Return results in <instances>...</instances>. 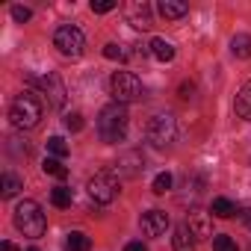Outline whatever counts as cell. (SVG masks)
Listing matches in <instances>:
<instances>
[{
	"label": "cell",
	"instance_id": "ba28073f",
	"mask_svg": "<svg viewBox=\"0 0 251 251\" xmlns=\"http://www.w3.org/2000/svg\"><path fill=\"white\" fill-rule=\"evenodd\" d=\"M36 86L42 89V95L48 98V103H50V106H56V109H62V106H65L68 92H65V83H62V77H59L56 71L42 74V77L36 80Z\"/></svg>",
	"mask_w": 251,
	"mask_h": 251
},
{
	"label": "cell",
	"instance_id": "52a82bcc",
	"mask_svg": "<svg viewBox=\"0 0 251 251\" xmlns=\"http://www.w3.org/2000/svg\"><path fill=\"white\" fill-rule=\"evenodd\" d=\"M53 48H56L65 59H77V56H83V50H86V36H83V30L74 27V24H62V27L53 33Z\"/></svg>",
	"mask_w": 251,
	"mask_h": 251
},
{
	"label": "cell",
	"instance_id": "d4e9b609",
	"mask_svg": "<svg viewBox=\"0 0 251 251\" xmlns=\"http://www.w3.org/2000/svg\"><path fill=\"white\" fill-rule=\"evenodd\" d=\"M213 251H239V248H236V242L227 233H216L213 236Z\"/></svg>",
	"mask_w": 251,
	"mask_h": 251
},
{
	"label": "cell",
	"instance_id": "5b68a950",
	"mask_svg": "<svg viewBox=\"0 0 251 251\" xmlns=\"http://www.w3.org/2000/svg\"><path fill=\"white\" fill-rule=\"evenodd\" d=\"M145 139L154 145V148H169L175 139H177V121H175V115L172 112H157V115H151V121H148V127H145Z\"/></svg>",
	"mask_w": 251,
	"mask_h": 251
},
{
	"label": "cell",
	"instance_id": "83f0119b",
	"mask_svg": "<svg viewBox=\"0 0 251 251\" xmlns=\"http://www.w3.org/2000/svg\"><path fill=\"white\" fill-rule=\"evenodd\" d=\"M112 9H115V0H92V12H98V15H106Z\"/></svg>",
	"mask_w": 251,
	"mask_h": 251
},
{
	"label": "cell",
	"instance_id": "d6a6232c",
	"mask_svg": "<svg viewBox=\"0 0 251 251\" xmlns=\"http://www.w3.org/2000/svg\"><path fill=\"white\" fill-rule=\"evenodd\" d=\"M0 251H15V245L12 242H0Z\"/></svg>",
	"mask_w": 251,
	"mask_h": 251
},
{
	"label": "cell",
	"instance_id": "cb8c5ba5",
	"mask_svg": "<svg viewBox=\"0 0 251 251\" xmlns=\"http://www.w3.org/2000/svg\"><path fill=\"white\" fill-rule=\"evenodd\" d=\"M151 189H154L157 195H166V192L172 189V175H169V172H160V175L154 177V183H151Z\"/></svg>",
	"mask_w": 251,
	"mask_h": 251
},
{
	"label": "cell",
	"instance_id": "8992f818",
	"mask_svg": "<svg viewBox=\"0 0 251 251\" xmlns=\"http://www.w3.org/2000/svg\"><path fill=\"white\" fill-rule=\"evenodd\" d=\"M86 192L92 198V204H112L121 192V183H118V175L115 172H98L95 177H89L86 183Z\"/></svg>",
	"mask_w": 251,
	"mask_h": 251
},
{
	"label": "cell",
	"instance_id": "f546056e",
	"mask_svg": "<svg viewBox=\"0 0 251 251\" xmlns=\"http://www.w3.org/2000/svg\"><path fill=\"white\" fill-rule=\"evenodd\" d=\"M124 251H148V245L145 242H127V245H124Z\"/></svg>",
	"mask_w": 251,
	"mask_h": 251
},
{
	"label": "cell",
	"instance_id": "9a60e30c",
	"mask_svg": "<svg viewBox=\"0 0 251 251\" xmlns=\"http://www.w3.org/2000/svg\"><path fill=\"white\" fill-rule=\"evenodd\" d=\"M148 50H151V56L154 59H160V62H172L175 59V45L172 42H166V39H151V45H148Z\"/></svg>",
	"mask_w": 251,
	"mask_h": 251
},
{
	"label": "cell",
	"instance_id": "4316f807",
	"mask_svg": "<svg viewBox=\"0 0 251 251\" xmlns=\"http://www.w3.org/2000/svg\"><path fill=\"white\" fill-rule=\"evenodd\" d=\"M103 56H106V59H127V50H124L121 45H115V42H112V45H106V48H103Z\"/></svg>",
	"mask_w": 251,
	"mask_h": 251
},
{
	"label": "cell",
	"instance_id": "f1b7e54d",
	"mask_svg": "<svg viewBox=\"0 0 251 251\" xmlns=\"http://www.w3.org/2000/svg\"><path fill=\"white\" fill-rule=\"evenodd\" d=\"M12 18H15L18 24H24V21H30V18H33V12H30L27 6H12Z\"/></svg>",
	"mask_w": 251,
	"mask_h": 251
},
{
	"label": "cell",
	"instance_id": "9c48e42d",
	"mask_svg": "<svg viewBox=\"0 0 251 251\" xmlns=\"http://www.w3.org/2000/svg\"><path fill=\"white\" fill-rule=\"evenodd\" d=\"M166 227H169V213L166 210H148V213H142V230L148 236H163Z\"/></svg>",
	"mask_w": 251,
	"mask_h": 251
},
{
	"label": "cell",
	"instance_id": "4dcf8cb0",
	"mask_svg": "<svg viewBox=\"0 0 251 251\" xmlns=\"http://www.w3.org/2000/svg\"><path fill=\"white\" fill-rule=\"evenodd\" d=\"M192 92H195V83H183L180 86V98H192Z\"/></svg>",
	"mask_w": 251,
	"mask_h": 251
},
{
	"label": "cell",
	"instance_id": "3957f363",
	"mask_svg": "<svg viewBox=\"0 0 251 251\" xmlns=\"http://www.w3.org/2000/svg\"><path fill=\"white\" fill-rule=\"evenodd\" d=\"M12 222H15V227H18L24 236H30V239H39V236L45 233V227H48V219H45V213H42V204L33 201V198L18 201Z\"/></svg>",
	"mask_w": 251,
	"mask_h": 251
},
{
	"label": "cell",
	"instance_id": "4fadbf2b",
	"mask_svg": "<svg viewBox=\"0 0 251 251\" xmlns=\"http://www.w3.org/2000/svg\"><path fill=\"white\" fill-rule=\"evenodd\" d=\"M233 109L242 121H251V80L242 83V89L236 92V100H233Z\"/></svg>",
	"mask_w": 251,
	"mask_h": 251
},
{
	"label": "cell",
	"instance_id": "603a6c76",
	"mask_svg": "<svg viewBox=\"0 0 251 251\" xmlns=\"http://www.w3.org/2000/svg\"><path fill=\"white\" fill-rule=\"evenodd\" d=\"M48 151H50L56 160H62V157L68 154V142H65L62 136H50V139H48Z\"/></svg>",
	"mask_w": 251,
	"mask_h": 251
},
{
	"label": "cell",
	"instance_id": "7c38bea8",
	"mask_svg": "<svg viewBox=\"0 0 251 251\" xmlns=\"http://www.w3.org/2000/svg\"><path fill=\"white\" fill-rule=\"evenodd\" d=\"M172 245H175V251H195V233H192V227H189L186 222L175 227Z\"/></svg>",
	"mask_w": 251,
	"mask_h": 251
},
{
	"label": "cell",
	"instance_id": "6da1fadb",
	"mask_svg": "<svg viewBox=\"0 0 251 251\" xmlns=\"http://www.w3.org/2000/svg\"><path fill=\"white\" fill-rule=\"evenodd\" d=\"M127 124H130L127 106L112 100L98 115V133H100V139L106 145H115V142H124V136H127Z\"/></svg>",
	"mask_w": 251,
	"mask_h": 251
},
{
	"label": "cell",
	"instance_id": "30bf717a",
	"mask_svg": "<svg viewBox=\"0 0 251 251\" xmlns=\"http://www.w3.org/2000/svg\"><path fill=\"white\" fill-rule=\"evenodd\" d=\"M127 24H133L136 30H148L151 27V6L145 0H136V3H127Z\"/></svg>",
	"mask_w": 251,
	"mask_h": 251
},
{
	"label": "cell",
	"instance_id": "7a4b0ae2",
	"mask_svg": "<svg viewBox=\"0 0 251 251\" xmlns=\"http://www.w3.org/2000/svg\"><path fill=\"white\" fill-rule=\"evenodd\" d=\"M42 115H45V103H42V98L33 95V92L18 95V98L12 100V106H9V118H12V124H15L18 130H33V127H39Z\"/></svg>",
	"mask_w": 251,
	"mask_h": 251
},
{
	"label": "cell",
	"instance_id": "e0dca14e",
	"mask_svg": "<svg viewBox=\"0 0 251 251\" xmlns=\"http://www.w3.org/2000/svg\"><path fill=\"white\" fill-rule=\"evenodd\" d=\"M230 50L236 59H251V36L248 33H236L230 39Z\"/></svg>",
	"mask_w": 251,
	"mask_h": 251
},
{
	"label": "cell",
	"instance_id": "ffe728a7",
	"mask_svg": "<svg viewBox=\"0 0 251 251\" xmlns=\"http://www.w3.org/2000/svg\"><path fill=\"white\" fill-rule=\"evenodd\" d=\"M50 201H53V207L65 210V207H71V201H74V192H71L68 186H53V189H50Z\"/></svg>",
	"mask_w": 251,
	"mask_h": 251
},
{
	"label": "cell",
	"instance_id": "7402d4cb",
	"mask_svg": "<svg viewBox=\"0 0 251 251\" xmlns=\"http://www.w3.org/2000/svg\"><path fill=\"white\" fill-rule=\"evenodd\" d=\"M21 189H24L21 177H18V175H12V172H6V175H3V198H15Z\"/></svg>",
	"mask_w": 251,
	"mask_h": 251
},
{
	"label": "cell",
	"instance_id": "484cf974",
	"mask_svg": "<svg viewBox=\"0 0 251 251\" xmlns=\"http://www.w3.org/2000/svg\"><path fill=\"white\" fill-rule=\"evenodd\" d=\"M65 127H68L71 133H80V130H83V115H80V112H68V115H65Z\"/></svg>",
	"mask_w": 251,
	"mask_h": 251
},
{
	"label": "cell",
	"instance_id": "44dd1931",
	"mask_svg": "<svg viewBox=\"0 0 251 251\" xmlns=\"http://www.w3.org/2000/svg\"><path fill=\"white\" fill-rule=\"evenodd\" d=\"M210 213H213V216H219V219H230V216L236 213V204H233L230 198H213Z\"/></svg>",
	"mask_w": 251,
	"mask_h": 251
},
{
	"label": "cell",
	"instance_id": "836d02e7",
	"mask_svg": "<svg viewBox=\"0 0 251 251\" xmlns=\"http://www.w3.org/2000/svg\"><path fill=\"white\" fill-rule=\"evenodd\" d=\"M30 251H39V248H30Z\"/></svg>",
	"mask_w": 251,
	"mask_h": 251
},
{
	"label": "cell",
	"instance_id": "5bb4252c",
	"mask_svg": "<svg viewBox=\"0 0 251 251\" xmlns=\"http://www.w3.org/2000/svg\"><path fill=\"white\" fill-rule=\"evenodd\" d=\"M118 172H121V175H130V177H136L139 172H145V157H142V154H136V151L124 154V157L118 160Z\"/></svg>",
	"mask_w": 251,
	"mask_h": 251
},
{
	"label": "cell",
	"instance_id": "8fae6325",
	"mask_svg": "<svg viewBox=\"0 0 251 251\" xmlns=\"http://www.w3.org/2000/svg\"><path fill=\"white\" fill-rule=\"evenodd\" d=\"M186 225L192 227V233L195 236H210L213 233V225H210V213H204V210H192L189 213V219H186Z\"/></svg>",
	"mask_w": 251,
	"mask_h": 251
},
{
	"label": "cell",
	"instance_id": "1f68e13d",
	"mask_svg": "<svg viewBox=\"0 0 251 251\" xmlns=\"http://www.w3.org/2000/svg\"><path fill=\"white\" fill-rule=\"evenodd\" d=\"M239 216H242V225H245V227L251 230V207H248V210H242Z\"/></svg>",
	"mask_w": 251,
	"mask_h": 251
},
{
	"label": "cell",
	"instance_id": "2e32d148",
	"mask_svg": "<svg viewBox=\"0 0 251 251\" xmlns=\"http://www.w3.org/2000/svg\"><path fill=\"white\" fill-rule=\"evenodd\" d=\"M160 15L163 18H169V21H175V18H183L186 12H189V6L186 3H180V0H160Z\"/></svg>",
	"mask_w": 251,
	"mask_h": 251
},
{
	"label": "cell",
	"instance_id": "ac0fdd59",
	"mask_svg": "<svg viewBox=\"0 0 251 251\" xmlns=\"http://www.w3.org/2000/svg\"><path fill=\"white\" fill-rule=\"evenodd\" d=\"M65 248H68V251H89V248H92V239H89L83 230H71L68 239H65Z\"/></svg>",
	"mask_w": 251,
	"mask_h": 251
},
{
	"label": "cell",
	"instance_id": "d6986e66",
	"mask_svg": "<svg viewBox=\"0 0 251 251\" xmlns=\"http://www.w3.org/2000/svg\"><path fill=\"white\" fill-rule=\"evenodd\" d=\"M42 172L50 175V177H56V180H65V177H68V169H65L62 160H56V157H48V160L42 163Z\"/></svg>",
	"mask_w": 251,
	"mask_h": 251
},
{
	"label": "cell",
	"instance_id": "277c9868",
	"mask_svg": "<svg viewBox=\"0 0 251 251\" xmlns=\"http://www.w3.org/2000/svg\"><path fill=\"white\" fill-rule=\"evenodd\" d=\"M109 92H112L115 103H124V106L145 98V86L133 71H115L109 80Z\"/></svg>",
	"mask_w": 251,
	"mask_h": 251
}]
</instances>
